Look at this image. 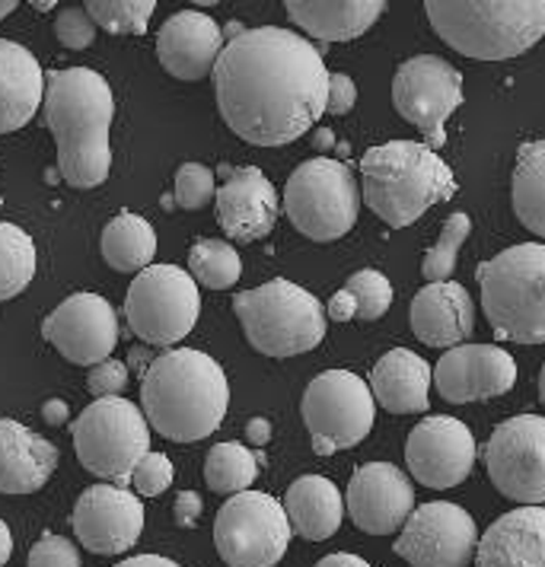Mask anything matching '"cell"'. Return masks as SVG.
Here are the masks:
<instances>
[{"mask_svg": "<svg viewBox=\"0 0 545 567\" xmlns=\"http://www.w3.org/2000/svg\"><path fill=\"white\" fill-rule=\"evenodd\" d=\"M329 71L319 49L281 27L243 29L214 64L217 109L234 134L256 147H281L326 112Z\"/></svg>", "mask_w": 545, "mask_h": 567, "instance_id": "6da1fadb", "label": "cell"}, {"mask_svg": "<svg viewBox=\"0 0 545 567\" xmlns=\"http://www.w3.org/2000/svg\"><path fill=\"white\" fill-rule=\"evenodd\" d=\"M45 125L54 134L58 169L74 188H96L112 169V115L115 96L103 74L68 68L45 74Z\"/></svg>", "mask_w": 545, "mask_h": 567, "instance_id": "7a4b0ae2", "label": "cell"}, {"mask_svg": "<svg viewBox=\"0 0 545 567\" xmlns=\"http://www.w3.org/2000/svg\"><path fill=\"white\" fill-rule=\"evenodd\" d=\"M141 402L154 431L176 443H195L224 424L230 405L227 373L205 351L173 348L147 367Z\"/></svg>", "mask_w": 545, "mask_h": 567, "instance_id": "3957f363", "label": "cell"}, {"mask_svg": "<svg viewBox=\"0 0 545 567\" xmlns=\"http://www.w3.org/2000/svg\"><path fill=\"white\" fill-rule=\"evenodd\" d=\"M367 207L392 230L412 227L424 210L456 195L453 169L418 141H390L370 147L361 159Z\"/></svg>", "mask_w": 545, "mask_h": 567, "instance_id": "277c9868", "label": "cell"}, {"mask_svg": "<svg viewBox=\"0 0 545 567\" xmlns=\"http://www.w3.org/2000/svg\"><path fill=\"white\" fill-rule=\"evenodd\" d=\"M428 20L450 49L475 61H507L545 32L543 0H428Z\"/></svg>", "mask_w": 545, "mask_h": 567, "instance_id": "5b68a950", "label": "cell"}, {"mask_svg": "<svg viewBox=\"0 0 545 567\" xmlns=\"http://www.w3.org/2000/svg\"><path fill=\"white\" fill-rule=\"evenodd\" d=\"M482 310L494 336L543 344L545 341V246L520 243L479 265Z\"/></svg>", "mask_w": 545, "mask_h": 567, "instance_id": "8992f818", "label": "cell"}, {"mask_svg": "<svg viewBox=\"0 0 545 567\" xmlns=\"http://www.w3.org/2000/svg\"><path fill=\"white\" fill-rule=\"evenodd\" d=\"M249 344L268 358H297L322 344L326 310L310 290L275 278L234 297Z\"/></svg>", "mask_w": 545, "mask_h": 567, "instance_id": "52a82bcc", "label": "cell"}, {"mask_svg": "<svg viewBox=\"0 0 545 567\" xmlns=\"http://www.w3.org/2000/svg\"><path fill=\"white\" fill-rule=\"evenodd\" d=\"M361 188L341 159L316 156L300 163L285 188V214L290 224L316 243H332L358 224Z\"/></svg>", "mask_w": 545, "mask_h": 567, "instance_id": "ba28073f", "label": "cell"}, {"mask_svg": "<svg viewBox=\"0 0 545 567\" xmlns=\"http://www.w3.org/2000/svg\"><path fill=\"white\" fill-rule=\"evenodd\" d=\"M74 450L86 472L125 488L134 465L151 453V424L122 395L96 399L74 421Z\"/></svg>", "mask_w": 545, "mask_h": 567, "instance_id": "9c48e42d", "label": "cell"}, {"mask_svg": "<svg viewBox=\"0 0 545 567\" xmlns=\"http://www.w3.org/2000/svg\"><path fill=\"white\" fill-rule=\"evenodd\" d=\"M198 312V284L179 265H151L137 271L125 297V319L131 332L154 348H169L182 341L195 329Z\"/></svg>", "mask_w": 545, "mask_h": 567, "instance_id": "30bf717a", "label": "cell"}, {"mask_svg": "<svg viewBox=\"0 0 545 567\" xmlns=\"http://www.w3.org/2000/svg\"><path fill=\"white\" fill-rule=\"evenodd\" d=\"M300 412L312 437V450L319 456H332L367 440L377 421V402L358 373L326 370L307 386Z\"/></svg>", "mask_w": 545, "mask_h": 567, "instance_id": "8fae6325", "label": "cell"}, {"mask_svg": "<svg viewBox=\"0 0 545 567\" xmlns=\"http://www.w3.org/2000/svg\"><path fill=\"white\" fill-rule=\"evenodd\" d=\"M214 545L230 567H275L290 545V523L278 497L234 494L214 519Z\"/></svg>", "mask_w": 545, "mask_h": 567, "instance_id": "7c38bea8", "label": "cell"}, {"mask_svg": "<svg viewBox=\"0 0 545 567\" xmlns=\"http://www.w3.org/2000/svg\"><path fill=\"white\" fill-rule=\"evenodd\" d=\"M485 465L494 488L520 507H543L545 501V417L517 414L494 427L485 446Z\"/></svg>", "mask_w": 545, "mask_h": 567, "instance_id": "4fadbf2b", "label": "cell"}, {"mask_svg": "<svg viewBox=\"0 0 545 567\" xmlns=\"http://www.w3.org/2000/svg\"><path fill=\"white\" fill-rule=\"evenodd\" d=\"M392 103L409 125L428 134L434 151L446 141V118L463 105V74L438 54L409 58L392 80Z\"/></svg>", "mask_w": 545, "mask_h": 567, "instance_id": "5bb4252c", "label": "cell"}, {"mask_svg": "<svg viewBox=\"0 0 545 567\" xmlns=\"http://www.w3.org/2000/svg\"><path fill=\"white\" fill-rule=\"evenodd\" d=\"M475 519L450 501L421 504L402 523L395 555L412 567H469L475 558Z\"/></svg>", "mask_w": 545, "mask_h": 567, "instance_id": "9a60e30c", "label": "cell"}, {"mask_svg": "<svg viewBox=\"0 0 545 567\" xmlns=\"http://www.w3.org/2000/svg\"><path fill=\"white\" fill-rule=\"evenodd\" d=\"M405 463L424 488H456L475 465V437L463 421L431 414L418 421L405 443Z\"/></svg>", "mask_w": 545, "mask_h": 567, "instance_id": "2e32d148", "label": "cell"}, {"mask_svg": "<svg viewBox=\"0 0 545 567\" xmlns=\"http://www.w3.org/2000/svg\"><path fill=\"white\" fill-rule=\"evenodd\" d=\"M42 336L71 363L93 367L112 358L119 344V319L100 293H74L42 322Z\"/></svg>", "mask_w": 545, "mask_h": 567, "instance_id": "e0dca14e", "label": "cell"}, {"mask_svg": "<svg viewBox=\"0 0 545 567\" xmlns=\"http://www.w3.org/2000/svg\"><path fill=\"white\" fill-rule=\"evenodd\" d=\"M74 533L93 555H122L144 533L141 497L119 485H93L74 504Z\"/></svg>", "mask_w": 545, "mask_h": 567, "instance_id": "ac0fdd59", "label": "cell"}, {"mask_svg": "<svg viewBox=\"0 0 545 567\" xmlns=\"http://www.w3.org/2000/svg\"><path fill=\"white\" fill-rule=\"evenodd\" d=\"M415 511V488L402 468L390 463L361 465L345 494V514L370 536H390Z\"/></svg>", "mask_w": 545, "mask_h": 567, "instance_id": "d6986e66", "label": "cell"}, {"mask_svg": "<svg viewBox=\"0 0 545 567\" xmlns=\"http://www.w3.org/2000/svg\"><path fill=\"white\" fill-rule=\"evenodd\" d=\"M431 380L446 402L466 405L511 392L517 383V363L494 344H456L431 370Z\"/></svg>", "mask_w": 545, "mask_h": 567, "instance_id": "ffe728a7", "label": "cell"}, {"mask_svg": "<svg viewBox=\"0 0 545 567\" xmlns=\"http://www.w3.org/2000/svg\"><path fill=\"white\" fill-rule=\"evenodd\" d=\"M214 202H217L220 230L236 243L265 239L268 233L275 230V220H278V210H281L275 185L256 166L234 169L230 179L217 185Z\"/></svg>", "mask_w": 545, "mask_h": 567, "instance_id": "44dd1931", "label": "cell"}, {"mask_svg": "<svg viewBox=\"0 0 545 567\" xmlns=\"http://www.w3.org/2000/svg\"><path fill=\"white\" fill-rule=\"evenodd\" d=\"M224 52V29L208 13L182 10L169 17L156 35V58L163 71L179 80L208 78Z\"/></svg>", "mask_w": 545, "mask_h": 567, "instance_id": "7402d4cb", "label": "cell"}, {"mask_svg": "<svg viewBox=\"0 0 545 567\" xmlns=\"http://www.w3.org/2000/svg\"><path fill=\"white\" fill-rule=\"evenodd\" d=\"M412 329L428 348H456L475 332V303L456 281L421 287L412 300Z\"/></svg>", "mask_w": 545, "mask_h": 567, "instance_id": "603a6c76", "label": "cell"}, {"mask_svg": "<svg viewBox=\"0 0 545 567\" xmlns=\"http://www.w3.org/2000/svg\"><path fill=\"white\" fill-rule=\"evenodd\" d=\"M479 567H545V511L517 507L494 519L475 545Z\"/></svg>", "mask_w": 545, "mask_h": 567, "instance_id": "cb8c5ba5", "label": "cell"}, {"mask_svg": "<svg viewBox=\"0 0 545 567\" xmlns=\"http://www.w3.org/2000/svg\"><path fill=\"white\" fill-rule=\"evenodd\" d=\"M58 446L27 424L0 417V494H32L52 478Z\"/></svg>", "mask_w": 545, "mask_h": 567, "instance_id": "d4e9b609", "label": "cell"}, {"mask_svg": "<svg viewBox=\"0 0 545 567\" xmlns=\"http://www.w3.org/2000/svg\"><path fill=\"white\" fill-rule=\"evenodd\" d=\"M45 96V74L35 54L20 42L0 39V134L20 131L32 122Z\"/></svg>", "mask_w": 545, "mask_h": 567, "instance_id": "484cf974", "label": "cell"}, {"mask_svg": "<svg viewBox=\"0 0 545 567\" xmlns=\"http://www.w3.org/2000/svg\"><path fill=\"white\" fill-rule=\"evenodd\" d=\"M431 363L409 348L387 351L370 373V395L392 414L428 412Z\"/></svg>", "mask_w": 545, "mask_h": 567, "instance_id": "4316f807", "label": "cell"}, {"mask_svg": "<svg viewBox=\"0 0 545 567\" xmlns=\"http://www.w3.org/2000/svg\"><path fill=\"white\" fill-rule=\"evenodd\" d=\"M285 7L287 17L319 42L361 39L387 10L383 0H287Z\"/></svg>", "mask_w": 545, "mask_h": 567, "instance_id": "83f0119b", "label": "cell"}, {"mask_svg": "<svg viewBox=\"0 0 545 567\" xmlns=\"http://www.w3.org/2000/svg\"><path fill=\"white\" fill-rule=\"evenodd\" d=\"M285 514L290 523V533L310 542H322L336 536L341 519H345V501L336 482L322 475H304L297 478L285 494Z\"/></svg>", "mask_w": 545, "mask_h": 567, "instance_id": "f1b7e54d", "label": "cell"}, {"mask_svg": "<svg viewBox=\"0 0 545 567\" xmlns=\"http://www.w3.org/2000/svg\"><path fill=\"white\" fill-rule=\"evenodd\" d=\"M156 256V233L154 227L134 214V210H122L115 214L103 230V258L125 275H137L144 268H151Z\"/></svg>", "mask_w": 545, "mask_h": 567, "instance_id": "f546056e", "label": "cell"}, {"mask_svg": "<svg viewBox=\"0 0 545 567\" xmlns=\"http://www.w3.org/2000/svg\"><path fill=\"white\" fill-rule=\"evenodd\" d=\"M392 307V284L383 271H373V268H363L354 271L348 284L338 290L336 297L329 300V310L326 316H332L336 322H351V319H361V322H377L383 319L387 310Z\"/></svg>", "mask_w": 545, "mask_h": 567, "instance_id": "4dcf8cb0", "label": "cell"}, {"mask_svg": "<svg viewBox=\"0 0 545 567\" xmlns=\"http://www.w3.org/2000/svg\"><path fill=\"white\" fill-rule=\"evenodd\" d=\"M514 210L533 236H545V144H520L514 166Z\"/></svg>", "mask_w": 545, "mask_h": 567, "instance_id": "1f68e13d", "label": "cell"}, {"mask_svg": "<svg viewBox=\"0 0 545 567\" xmlns=\"http://www.w3.org/2000/svg\"><path fill=\"white\" fill-rule=\"evenodd\" d=\"M39 252L23 227L0 220V303L20 297L35 278Z\"/></svg>", "mask_w": 545, "mask_h": 567, "instance_id": "d6a6232c", "label": "cell"}, {"mask_svg": "<svg viewBox=\"0 0 545 567\" xmlns=\"http://www.w3.org/2000/svg\"><path fill=\"white\" fill-rule=\"evenodd\" d=\"M256 475H259V460L243 443H217L205 460V482L217 494L234 497L239 491H249Z\"/></svg>", "mask_w": 545, "mask_h": 567, "instance_id": "836d02e7", "label": "cell"}, {"mask_svg": "<svg viewBox=\"0 0 545 567\" xmlns=\"http://www.w3.org/2000/svg\"><path fill=\"white\" fill-rule=\"evenodd\" d=\"M188 275L202 287L227 290L243 275V258L227 239H198L188 252Z\"/></svg>", "mask_w": 545, "mask_h": 567, "instance_id": "e575fe53", "label": "cell"}, {"mask_svg": "<svg viewBox=\"0 0 545 567\" xmlns=\"http://www.w3.org/2000/svg\"><path fill=\"white\" fill-rule=\"evenodd\" d=\"M154 0H90L86 13L112 35H141L154 17Z\"/></svg>", "mask_w": 545, "mask_h": 567, "instance_id": "d590c367", "label": "cell"}, {"mask_svg": "<svg viewBox=\"0 0 545 567\" xmlns=\"http://www.w3.org/2000/svg\"><path fill=\"white\" fill-rule=\"evenodd\" d=\"M469 233H472V220H469V214H453V217L443 224L438 243L428 249L424 265H421V275L428 278V284L450 281V275L456 271V256H460L463 243L469 239Z\"/></svg>", "mask_w": 545, "mask_h": 567, "instance_id": "8d00e7d4", "label": "cell"}, {"mask_svg": "<svg viewBox=\"0 0 545 567\" xmlns=\"http://www.w3.org/2000/svg\"><path fill=\"white\" fill-rule=\"evenodd\" d=\"M217 185H214V173L202 163H182L179 173H176V192H173V202L182 210H198V207L210 205Z\"/></svg>", "mask_w": 545, "mask_h": 567, "instance_id": "74e56055", "label": "cell"}, {"mask_svg": "<svg viewBox=\"0 0 545 567\" xmlns=\"http://www.w3.org/2000/svg\"><path fill=\"white\" fill-rule=\"evenodd\" d=\"M128 485L144 497H156L173 485V463L163 453H147L141 463L134 465Z\"/></svg>", "mask_w": 545, "mask_h": 567, "instance_id": "f35d334b", "label": "cell"}, {"mask_svg": "<svg viewBox=\"0 0 545 567\" xmlns=\"http://www.w3.org/2000/svg\"><path fill=\"white\" fill-rule=\"evenodd\" d=\"M54 35H58L61 45L80 52V49H90V45H93V39H96V23L90 20V13H86L83 7H68V10H61L58 20H54Z\"/></svg>", "mask_w": 545, "mask_h": 567, "instance_id": "ab89813d", "label": "cell"}, {"mask_svg": "<svg viewBox=\"0 0 545 567\" xmlns=\"http://www.w3.org/2000/svg\"><path fill=\"white\" fill-rule=\"evenodd\" d=\"M29 567H83V558L74 542L45 533L29 551Z\"/></svg>", "mask_w": 545, "mask_h": 567, "instance_id": "60d3db41", "label": "cell"}, {"mask_svg": "<svg viewBox=\"0 0 545 567\" xmlns=\"http://www.w3.org/2000/svg\"><path fill=\"white\" fill-rule=\"evenodd\" d=\"M86 386L96 399H115V395H122V389L128 386V367L119 363L115 358L93 363V370L86 377Z\"/></svg>", "mask_w": 545, "mask_h": 567, "instance_id": "b9f144b4", "label": "cell"}, {"mask_svg": "<svg viewBox=\"0 0 545 567\" xmlns=\"http://www.w3.org/2000/svg\"><path fill=\"white\" fill-rule=\"evenodd\" d=\"M358 103V86L348 74H329V90H326V112L332 115H348Z\"/></svg>", "mask_w": 545, "mask_h": 567, "instance_id": "7bdbcfd3", "label": "cell"}, {"mask_svg": "<svg viewBox=\"0 0 545 567\" xmlns=\"http://www.w3.org/2000/svg\"><path fill=\"white\" fill-rule=\"evenodd\" d=\"M205 511V504H202V497L195 494V491H182L179 497H176V507H173V516H176V526L182 529H192L195 523H198V516Z\"/></svg>", "mask_w": 545, "mask_h": 567, "instance_id": "ee69618b", "label": "cell"}, {"mask_svg": "<svg viewBox=\"0 0 545 567\" xmlns=\"http://www.w3.org/2000/svg\"><path fill=\"white\" fill-rule=\"evenodd\" d=\"M246 440H249L256 450H261V446L271 440V424H268L265 417H253V421L246 424Z\"/></svg>", "mask_w": 545, "mask_h": 567, "instance_id": "f6af8a7d", "label": "cell"}, {"mask_svg": "<svg viewBox=\"0 0 545 567\" xmlns=\"http://www.w3.org/2000/svg\"><path fill=\"white\" fill-rule=\"evenodd\" d=\"M316 567H373L367 565L363 558H358V555H348V551H338V555H326L322 561Z\"/></svg>", "mask_w": 545, "mask_h": 567, "instance_id": "bcb514c9", "label": "cell"}, {"mask_svg": "<svg viewBox=\"0 0 545 567\" xmlns=\"http://www.w3.org/2000/svg\"><path fill=\"white\" fill-rule=\"evenodd\" d=\"M115 567H182L176 561H169V558H163V555H137V558H128V561H122V565Z\"/></svg>", "mask_w": 545, "mask_h": 567, "instance_id": "7dc6e473", "label": "cell"}, {"mask_svg": "<svg viewBox=\"0 0 545 567\" xmlns=\"http://www.w3.org/2000/svg\"><path fill=\"white\" fill-rule=\"evenodd\" d=\"M42 414H45V421H49V424L61 427V424L68 421V402H61V399H52V402H45Z\"/></svg>", "mask_w": 545, "mask_h": 567, "instance_id": "c3c4849f", "label": "cell"}, {"mask_svg": "<svg viewBox=\"0 0 545 567\" xmlns=\"http://www.w3.org/2000/svg\"><path fill=\"white\" fill-rule=\"evenodd\" d=\"M10 555H13V533H10V526L0 519V567L10 561Z\"/></svg>", "mask_w": 545, "mask_h": 567, "instance_id": "681fc988", "label": "cell"}, {"mask_svg": "<svg viewBox=\"0 0 545 567\" xmlns=\"http://www.w3.org/2000/svg\"><path fill=\"white\" fill-rule=\"evenodd\" d=\"M13 10H17V0H0V20H3V17H10Z\"/></svg>", "mask_w": 545, "mask_h": 567, "instance_id": "f907efd6", "label": "cell"}, {"mask_svg": "<svg viewBox=\"0 0 545 567\" xmlns=\"http://www.w3.org/2000/svg\"><path fill=\"white\" fill-rule=\"evenodd\" d=\"M35 7H39V10H42V13H49V10H52V7H58V3H52V0H42V3H35Z\"/></svg>", "mask_w": 545, "mask_h": 567, "instance_id": "816d5d0a", "label": "cell"}, {"mask_svg": "<svg viewBox=\"0 0 545 567\" xmlns=\"http://www.w3.org/2000/svg\"><path fill=\"white\" fill-rule=\"evenodd\" d=\"M0 207H3V195H0Z\"/></svg>", "mask_w": 545, "mask_h": 567, "instance_id": "f5cc1de1", "label": "cell"}]
</instances>
